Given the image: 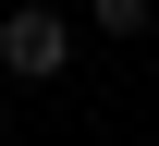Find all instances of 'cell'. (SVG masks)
I'll return each mask as SVG.
<instances>
[{
    "label": "cell",
    "mask_w": 159,
    "mask_h": 146,
    "mask_svg": "<svg viewBox=\"0 0 159 146\" xmlns=\"http://www.w3.org/2000/svg\"><path fill=\"white\" fill-rule=\"evenodd\" d=\"M0 73L12 85H61L74 73V24L61 12H0Z\"/></svg>",
    "instance_id": "1"
},
{
    "label": "cell",
    "mask_w": 159,
    "mask_h": 146,
    "mask_svg": "<svg viewBox=\"0 0 159 146\" xmlns=\"http://www.w3.org/2000/svg\"><path fill=\"white\" fill-rule=\"evenodd\" d=\"M98 24H110V37H147V24H159V0H98Z\"/></svg>",
    "instance_id": "2"
}]
</instances>
